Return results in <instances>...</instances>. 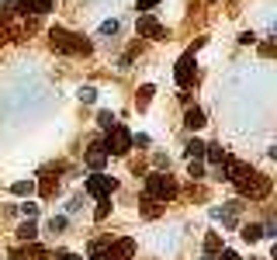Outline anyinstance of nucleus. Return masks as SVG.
<instances>
[{"mask_svg":"<svg viewBox=\"0 0 277 260\" xmlns=\"http://www.w3.org/2000/svg\"><path fill=\"white\" fill-rule=\"evenodd\" d=\"M100 146H104L108 156H125V153L132 149V132H128L125 125H115L111 132H104V142H100Z\"/></svg>","mask_w":277,"mask_h":260,"instance_id":"nucleus-1","label":"nucleus"},{"mask_svg":"<svg viewBox=\"0 0 277 260\" xmlns=\"http://www.w3.org/2000/svg\"><path fill=\"white\" fill-rule=\"evenodd\" d=\"M146 194H149V198L166 201V198H174V194H177V184H174L170 174H153V177L146 180Z\"/></svg>","mask_w":277,"mask_h":260,"instance_id":"nucleus-2","label":"nucleus"},{"mask_svg":"<svg viewBox=\"0 0 277 260\" xmlns=\"http://www.w3.org/2000/svg\"><path fill=\"white\" fill-rule=\"evenodd\" d=\"M239 191H243L246 198H267V194H270V177H263V174H246V177L239 180Z\"/></svg>","mask_w":277,"mask_h":260,"instance_id":"nucleus-3","label":"nucleus"},{"mask_svg":"<svg viewBox=\"0 0 277 260\" xmlns=\"http://www.w3.org/2000/svg\"><path fill=\"white\" fill-rule=\"evenodd\" d=\"M118 187V180L108 177V174H94V177H87V194L90 198H111V191Z\"/></svg>","mask_w":277,"mask_h":260,"instance_id":"nucleus-4","label":"nucleus"},{"mask_svg":"<svg viewBox=\"0 0 277 260\" xmlns=\"http://www.w3.org/2000/svg\"><path fill=\"white\" fill-rule=\"evenodd\" d=\"M218 167H222V177H225V180H232V184H239V180L250 174V163L232 160V156H225V160L218 163Z\"/></svg>","mask_w":277,"mask_h":260,"instance_id":"nucleus-5","label":"nucleus"},{"mask_svg":"<svg viewBox=\"0 0 277 260\" xmlns=\"http://www.w3.org/2000/svg\"><path fill=\"white\" fill-rule=\"evenodd\" d=\"M174 80H177V87H187V83L194 80V52H187V56H180L177 70H174Z\"/></svg>","mask_w":277,"mask_h":260,"instance_id":"nucleus-6","label":"nucleus"},{"mask_svg":"<svg viewBox=\"0 0 277 260\" xmlns=\"http://www.w3.org/2000/svg\"><path fill=\"white\" fill-rule=\"evenodd\" d=\"M135 28H138V35H142V39H163V24H159L153 14H138Z\"/></svg>","mask_w":277,"mask_h":260,"instance_id":"nucleus-7","label":"nucleus"},{"mask_svg":"<svg viewBox=\"0 0 277 260\" xmlns=\"http://www.w3.org/2000/svg\"><path fill=\"white\" fill-rule=\"evenodd\" d=\"M21 14H49L52 11V0H18Z\"/></svg>","mask_w":277,"mask_h":260,"instance_id":"nucleus-8","label":"nucleus"},{"mask_svg":"<svg viewBox=\"0 0 277 260\" xmlns=\"http://www.w3.org/2000/svg\"><path fill=\"white\" fill-rule=\"evenodd\" d=\"M104 163H108V153H104V146H100V142H94V146H90V153H87V167H90V170H104Z\"/></svg>","mask_w":277,"mask_h":260,"instance_id":"nucleus-9","label":"nucleus"},{"mask_svg":"<svg viewBox=\"0 0 277 260\" xmlns=\"http://www.w3.org/2000/svg\"><path fill=\"white\" fill-rule=\"evenodd\" d=\"M52 45H56L59 52H73V35L62 31V28H52Z\"/></svg>","mask_w":277,"mask_h":260,"instance_id":"nucleus-10","label":"nucleus"},{"mask_svg":"<svg viewBox=\"0 0 277 260\" xmlns=\"http://www.w3.org/2000/svg\"><path fill=\"white\" fill-rule=\"evenodd\" d=\"M184 125H187L191 132H198L201 125H204V111H201V108H187V115H184Z\"/></svg>","mask_w":277,"mask_h":260,"instance_id":"nucleus-11","label":"nucleus"},{"mask_svg":"<svg viewBox=\"0 0 277 260\" xmlns=\"http://www.w3.org/2000/svg\"><path fill=\"white\" fill-rule=\"evenodd\" d=\"M111 253H115L118 260H128L132 253H135V243H132V240H118L115 246H111Z\"/></svg>","mask_w":277,"mask_h":260,"instance_id":"nucleus-12","label":"nucleus"},{"mask_svg":"<svg viewBox=\"0 0 277 260\" xmlns=\"http://www.w3.org/2000/svg\"><path fill=\"white\" fill-rule=\"evenodd\" d=\"M218 250H222V236H218V233H208V236H204V253L215 257Z\"/></svg>","mask_w":277,"mask_h":260,"instance_id":"nucleus-13","label":"nucleus"},{"mask_svg":"<svg viewBox=\"0 0 277 260\" xmlns=\"http://www.w3.org/2000/svg\"><path fill=\"white\" fill-rule=\"evenodd\" d=\"M18 236H21L24 243H35V236H39V225H35V222L28 219V222H24V225L18 229Z\"/></svg>","mask_w":277,"mask_h":260,"instance_id":"nucleus-14","label":"nucleus"},{"mask_svg":"<svg viewBox=\"0 0 277 260\" xmlns=\"http://www.w3.org/2000/svg\"><path fill=\"white\" fill-rule=\"evenodd\" d=\"M239 236H243L246 243H257L260 236H263V229H260L257 222H253V225H243V233H239Z\"/></svg>","mask_w":277,"mask_h":260,"instance_id":"nucleus-15","label":"nucleus"},{"mask_svg":"<svg viewBox=\"0 0 277 260\" xmlns=\"http://www.w3.org/2000/svg\"><path fill=\"white\" fill-rule=\"evenodd\" d=\"M201 156H204V142L191 139V142H187V160H201Z\"/></svg>","mask_w":277,"mask_h":260,"instance_id":"nucleus-16","label":"nucleus"},{"mask_svg":"<svg viewBox=\"0 0 277 260\" xmlns=\"http://www.w3.org/2000/svg\"><path fill=\"white\" fill-rule=\"evenodd\" d=\"M11 191H14L18 198H28V194L35 191V184H31V180H18V184H11Z\"/></svg>","mask_w":277,"mask_h":260,"instance_id":"nucleus-17","label":"nucleus"},{"mask_svg":"<svg viewBox=\"0 0 277 260\" xmlns=\"http://www.w3.org/2000/svg\"><path fill=\"white\" fill-rule=\"evenodd\" d=\"M204 156H208V160H212V163H222V160H225V156H229V153H225L222 146H204Z\"/></svg>","mask_w":277,"mask_h":260,"instance_id":"nucleus-18","label":"nucleus"},{"mask_svg":"<svg viewBox=\"0 0 277 260\" xmlns=\"http://www.w3.org/2000/svg\"><path fill=\"white\" fill-rule=\"evenodd\" d=\"M97 125L104 128V132H111V128H115L118 121H115V115H111V111H100V115H97Z\"/></svg>","mask_w":277,"mask_h":260,"instance_id":"nucleus-19","label":"nucleus"},{"mask_svg":"<svg viewBox=\"0 0 277 260\" xmlns=\"http://www.w3.org/2000/svg\"><path fill=\"white\" fill-rule=\"evenodd\" d=\"M108 215H111V201H108V198H100L97 212H94V219H97V222H104V219H108Z\"/></svg>","mask_w":277,"mask_h":260,"instance_id":"nucleus-20","label":"nucleus"},{"mask_svg":"<svg viewBox=\"0 0 277 260\" xmlns=\"http://www.w3.org/2000/svg\"><path fill=\"white\" fill-rule=\"evenodd\" d=\"M159 212H163V208H159V205H156V201H153V198H149V201H146V208H142V219H156V215H159Z\"/></svg>","mask_w":277,"mask_h":260,"instance_id":"nucleus-21","label":"nucleus"},{"mask_svg":"<svg viewBox=\"0 0 277 260\" xmlns=\"http://www.w3.org/2000/svg\"><path fill=\"white\" fill-rule=\"evenodd\" d=\"M66 229V215H52L49 219V233H62Z\"/></svg>","mask_w":277,"mask_h":260,"instance_id":"nucleus-22","label":"nucleus"},{"mask_svg":"<svg viewBox=\"0 0 277 260\" xmlns=\"http://www.w3.org/2000/svg\"><path fill=\"white\" fill-rule=\"evenodd\" d=\"M153 94H156V87H153V83H146V87L138 90V104L146 108V104H149V98H153Z\"/></svg>","mask_w":277,"mask_h":260,"instance_id":"nucleus-23","label":"nucleus"},{"mask_svg":"<svg viewBox=\"0 0 277 260\" xmlns=\"http://www.w3.org/2000/svg\"><path fill=\"white\" fill-rule=\"evenodd\" d=\"M21 215H24V219H35V215H39V205H35V201H24V205H21Z\"/></svg>","mask_w":277,"mask_h":260,"instance_id":"nucleus-24","label":"nucleus"},{"mask_svg":"<svg viewBox=\"0 0 277 260\" xmlns=\"http://www.w3.org/2000/svg\"><path fill=\"white\" fill-rule=\"evenodd\" d=\"M80 101L94 104V101H97V90H94V87H80Z\"/></svg>","mask_w":277,"mask_h":260,"instance_id":"nucleus-25","label":"nucleus"},{"mask_svg":"<svg viewBox=\"0 0 277 260\" xmlns=\"http://www.w3.org/2000/svg\"><path fill=\"white\" fill-rule=\"evenodd\" d=\"M187 170H191V177H201V174H204V163H201V160H191V163H187Z\"/></svg>","mask_w":277,"mask_h":260,"instance_id":"nucleus-26","label":"nucleus"},{"mask_svg":"<svg viewBox=\"0 0 277 260\" xmlns=\"http://www.w3.org/2000/svg\"><path fill=\"white\" fill-rule=\"evenodd\" d=\"M115 31H118V21H104L100 24V35H115Z\"/></svg>","mask_w":277,"mask_h":260,"instance_id":"nucleus-27","label":"nucleus"},{"mask_svg":"<svg viewBox=\"0 0 277 260\" xmlns=\"http://www.w3.org/2000/svg\"><path fill=\"white\" fill-rule=\"evenodd\" d=\"M31 257H39V260H45L49 253H45V246H39V243H31Z\"/></svg>","mask_w":277,"mask_h":260,"instance_id":"nucleus-28","label":"nucleus"},{"mask_svg":"<svg viewBox=\"0 0 277 260\" xmlns=\"http://www.w3.org/2000/svg\"><path fill=\"white\" fill-rule=\"evenodd\" d=\"M90 260H118V257H115L111 250H100V253H94V257H90Z\"/></svg>","mask_w":277,"mask_h":260,"instance_id":"nucleus-29","label":"nucleus"},{"mask_svg":"<svg viewBox=\"0 0 277 260\" xmlns=\"http://www.w3.org/2000/svg\"><path fill=\"white\" fill-rule=\"evenodd\" d=\"M56 260H83V257H80V253H66V250H59V253H56Z\"/></svg>","mask_w":277,"mask_h":260,"instance_id":"nucleus-30","label":"nucleus"},{"mask_svg":"<svg viewBox=\"0 0 277 260\" xmlns=\"http://www.w3.org/2000/svg\"><path fill=\"white\" fill-rule=\"evenodd\" d=\"M239 42H243V45H253V42H257V35H253V31H246V35H239Z\"/></svg>","mask_w":277,"mask_h":260,"instance_id":"nucleus-31","label":"nucleus"},{"mask_svg":"<svg viewBox=\"0 0 277 260\" xmlns=\"http://www.w3.org/2000/svg\"><path fill=\"white\" fill-rule=\"evenodd\" d=\"M159 0H138V11H149V7H156Z\"/></svg>","mask_w":277,"mask_h":260,"instance_id":"nucleus-32","label":"nucleus"},{"mask_svg":"<svg viewBox=\"0 0 277 260\" xmlns=\"http://www.w3.org/2000/svg\"><path fill=\"white\" fill-rule=\"evenodd\" d=\"M215 260H239V253H232V250H222V257H215Z\"/></svg>","mask_w":277,"mask_h":260,"instance_id":"nucleus-33","label":"nucleus"},{"mask_svg":"<svg viewBox=\"0 0 277 260\" xmlns=\"http://www.w3.org/2000/svg\"><path fill=\"white\" fill-rule=\"evenodd\" d=\"M201 260H215V257H208V253H204V257H201Z\"/></svg>","mask_w":277,"mask_h":260,"instance_id":"nucleus-34","label":"nucleus"}]
</instances>
